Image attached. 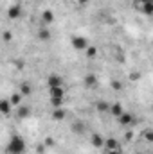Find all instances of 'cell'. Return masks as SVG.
<instances>
[{"label":"cell","mask_w":153,"mask_h":154,"mask_svg":"<svg viewBox=\"0 0 153 154\" xmlns=\"http://www.w3.org/2000/svg\"><path fill=\"white\" fill-rule=\"evenodd\" d=\"M5 152L7 154H24L25 152V142H24V138L18 136V134L11 136V140H9V143L5 147Z\"/></svg>","instance_id":"6da1fadb"},{"label":"cell","mask_w":153,"mask_h":154,"mask_svg":"<svg viewBox=\"0 0 153 154\" xmlns=\"http://www.w3.org/2000/svg\"><path fill=\"white\" fill-rule=\"evenodd\" d=\"M133 7L139 13H142L144 16H151L153 14V0H135Z\"/></svg>","instance_id":"7a4b0ae2"},{"label":"cell","mask_w":153,"mask_h":154,"mask_svg":"<svg viewBox=\"0 0 153 154\" xmlns=\"http://www.w3.org/2000/svg\"><path fill=\"white\" fill-rule=\"evenodd\" d=\"M70 43H72V48L77 50V52H85V50L90 47L88 39L85 38V36H79V34H74V36L70 38Z\"/></svg>","instance_id":"3957f363"},{"label":"cell","mask_w":153,"mask_h":154,"mask_svg":"<svg viewBox=\"0 0 153 154\" xmlns=\"http://www.w3.org/2000/svg\"><path fill=\"white\" fill-rule=\"evenodd\" d=\"M105 138L99 134V133H94L92 136H90V143H92V147H96V149H105Z\"/></svg>","instance_id":"277c9868"},{"label":"cell","mask_w":153,"mask_h":154,"mask_svg":"<svg viewBox=\"0 0 153 154\" xmlns=\"http://www.w3.org/2000/svg\"><path fill=\"white\" fill-rule=\"evenodd\" d=\"M47 84L49 88H58V86H63V77L58 75V74H50L47 77Z\"/></svg>","instance_id":"5b68a950"},{"label":"cell","mask_w":153,"mask_h":154,"mask_svg":"<svg viewBox=\"0 0 153 154\" xmlns=\"http://www.w3.org/2000/svg\"><path fill=\"white\" fill-rule=\"evenodd\" d=\"M7 16H9V20H18L20 16H22V5H11L9 9H7Z\"/></svg>","instance_id":"8992f818"},{"label":"cell","mask_w":153,"mask_h":154,"mask_svg":"<svg viewBox=\"0 0 153 154\" xmlns=\"http://www.w3.org/2000/svg\"><path fill=\"white\" fill-rule=\"evenodd\" d=\"M70 131H72L74 134H85V133H86V125H85L81 120H74L72 125H70Z\"/></svg>","instance_id":"52a82bcc"},{"label":"cell","mask_w":153,"mask_h":154,"mask_svg":"<svg viewBox=\"0 0 153 154\" xmlns=\"http://www.w3.org/2000/svg\"><path fill=\"white\" fill-rule=\"evenodd\" d=\"M105 149L106 151H121V142L115 140V138H108L105 142Z\"/></svg>","instance_id":"ba28073f"},{"label":"cell","mask_w":153,"mask_h":154,"mask_svg":"<svg viewBox=\"0 0 153 154\" xmlns=\"http://www.w3.org/2000/svg\"><path fill=\"white\" fill-rule=\"evenodd\" d=\"M16 116H18V118H27V116H31V108H29V106H24V104L16 106Z\"/></svg>","instance_id":"9c48e42d"},{"label":"cell","mask_w":153,"mask_h":154,"mask_svg":"<svg viewBox=\"0 0 153 154\" xmlns=\"http://www.w3.org/2000/svg\"><path fill=\"white\" fill-rule=\"evenodd\" d=\"M83 84H85L86 88H94V86L97 84V77L94 75V74H86L85 79H83Z\"/></svg>","instance_id":"30bf717a"},{"label":"cell","mask_w":153,"mask_h":154,"mask_svg":"<svg viewBox=\"0 0 153 154\" xmlns=\"http://www.w3.org/2000/svg\"><path fill=\"white\" fill-rule=\"evenodd\" d=\"M11 108H13L11 100H7V99H2V100H0V111H2L4 115H9V113H11Z\"/></svg>","instance_id":"8fae6325"},{"label":"cell","mask_w":153,"mask_h":154,"mask_svg":"<svg viewBox=\"0 0 153 154\" xmlns=\"http://www.w3.org/2000/svg\"><path fill=\"white\" fill-rule=\"evenodd\" d=\"M117 120H119V124H121V125H130V124L133 122V115H132V113H122Z\"/></svg>","instance_id":"7c38bea8"},{"label":"cell","mask_w":153,"mask_h":154,"mask_svg":"<svg viewBox=\"0 0 153 154\" xmlns=\"http://www.w3.org/2000/svg\"><path fill=\"white\" fill-rule=\"evenodd\" d=\"M65 116H67V113H65V109H63V108H58V109H54V111H52V120H56V122L65 120Z\"/></svg>","instance_id":"4fadbf2b"},{"label":"cell","mask_w":153,"mask_h":154,"mask_svg":"<svg viewBox=\"0 0 153 154\" xmlns=\"http://www.w3.org/2000/svg\"><path fill=\"white\" fill-rule=\"evenodd\" d=\"M110 113H112L115 118H119V116L124 113V111H122V106H121L119 102H115V104H110Z\"/></svg>","instance_id":"5bb4252c"},{"label":"cell","mask_w":153,"mask_h":154,"mask_svg":"<svg viewBox=\"0 0 153 154\" xmlns=\"http://www.w3.org/2000/svg\"><path fill=\"white\" fill-rule=\"evenodd\" d=\"M41 22H43V23H52V22H54V13L49 11V9H45V11L41 13Z\"/></svg>","instance_id":"9a60e30c"},{"label":"cell","mask_w":153,"mask_h":154,"mask_svg":"<svg viewBox=\"0 0 153 154\" xmlns=\"http://www.w3.org/2000/svg\"><path fill=\"white\" fill-rule=\"evenodd\" d=\"M50 90V97H65V90H63V86H58V88H49Z\"/></svg>","instance_id":"2e32d148"},{"label":"cell","mask_w":153,"mask_h":154,"mask_svg":"<svg viewBox=\"0 0 153 154\" xmlns=\"http://www.w3.org/2000/svg\"><path fill=\"white\" fill-rule=\"evenodd\" d=\"M96 109H97L99 113H105V111H110V104H108L106 100H99V102L96 104Z\"/></svg>","instance_id":"e0dca14e"},{"label":"cell","mask_w":153,"mask_h":154,"mask_svg":"<svg viewBox=\"0 0 153 154\" xmlns=\"http://www.w3.org/2000/svg\"><path fill=\"white\" fill-rule=\"evenodd\" d=\"M20 93H22L24 97H27V95H31V93H33V86H31L29 82H24V84L20 86Z\"/></svg>","instance_id":"ac0fdd59"},{"label":"cell","mask_w":153,"mask_h":154,"mask_svg":"<svg viewBox=\"0 0 153 154\" xmlns=\"http://www.w3.org/2000/svg\"><path fill=\"white\" fill-rule=\"evenodd\" d=\"M22 97H24L22 93H13L9 100H11V104H13V106H20V104H22Z\"/></svg>","instance_id":"d6986e66"},{"label":"cell","mask_w":153,"mask_h":154,"mask_svg":"<svg viewBox=\"0 0 153 154\" xmlns=\"http://www.w3.org/2000/svg\"><path fill=\"white\" fill-rule=\"evenodd\" d=\"M50 104H52L54 109H58V108L63 106V99H61V97H50Z\"/></svg>","instance_id":"ffe728a7"},{"label":"cell","mask_w":153,"mask_h":154,"mask_svg":"<svg viewBox=\"0 0 153 154\" xmlns=\"http://www.w3.org/2000/svg\"><path fill=\"white\" fill-rule=\"evenodd\" d=\"M85 54H86V57H96V54H97V48H96L94 45H90V47L85 50Z\"/></svg>","instance_id":"44dd1931"},{"label":"cell","mask_w":153,"mask_h":154,"mask_svg":"<svg viewBox=\"0 0 153 154\" xmlns=\"http://www.w3.org/2000/svg\"><path fill=\"white\" fill-rule=\"evenodd\" d=\"M38 38H40V39H43V41H47V39L50 38V32H49L47 29H40V32H38Z\"/></svg>","instance_id":"7402d4cb"},{"label":"cell","mask_w":153,"mask_h":154,"mask_svg":"<svg viewBox=\"0 0 153 154\" xmlns=\"http://www.w3.org/2000/svg\"><path fill=\"white\" fill-rule=\"evenodd\" d=\"M144 138H146L148 142H153V129H146V131H144Z\"/></svg>","instance_id":"603a6c76"},{"label":"cell","mask_w":153,"mask_h":154,"mask_svg":"<svg viewBox=\"0 0 153 154\" xmlns=\"http://www.w3.org/2000/svg\"><path fill=\"white\" fill-rule=\"evenodd\" d=\"M76 2H77V5H81V7H83V5H86L90 0H76Z\"/></svg>","instance_id":"cb8c5ba5"},{"label":"cell","mask_w":153,"mask_h":154,"mask_svg":"<svg viewBox=\"0 0 153 154\" xmlns=\"http://www.w3.org/2000/svg\"><path fill=\"white\" fill-rule=\"evenodd\" d=\"M4 39H5V41H9V39H11V32H9V31H5V32H4Z\"/></svg>","instance_id":"d4e9b609"},{"label":"cell","mask_w":153,"mask_h":154,"mask_svg":"<svg viewBox=\"0 0 153 154\" xmlns=\"http://www.w3.org/2000/svg\"><path fill=\"white\" fill-rule=\"evenodd\" d=\"M112 86H114L115 90H121V88H122V86H121V82H117V81H114V82H112Z\"/></svg>","instance_id":"484cf974"},{"label":"cell","mask_w":153,"mask_h":154,"mask_svg":"<svg viewBox=\"0 0 153 154\" xmlns=\"http://www.w3.org/2000/svg\"><path fill=\"white\" fill-rule=\"evenodd\" d=\"M130 77H132V81H137V79H139V74H132Z\"/></svg>","instance_id":"4316f807"},{"label":"cell","mask_w":153,"mask_h":154,"mask_svg":"<svg viewBox=\"0 0 153 154\" xmlns=\"http://www.w3.org/2000/svg\"><path fill=\"white\" fill-rule=\"evenodd\" d=\"M126 138H128V140H132V138H133V133H132V131H130V133H126Z\"/></svg>","instance_id":"83f0119b"},{"label":"cell","mask_w":153,"mask_h":154,"mask_svg":"<svg viewBox=\"0 0 153 154\" xmlns=\"http://www.w3.org/2000/svg\"><path fill=\"white\" fill-rule=\"evenodd\" d=\"M106 154H121V151H106Z\"/></svg>","instance_id":"f1b7e54d"},{"label":"cell","mask_w":153,"mask_h":154,"mask_svg":"<svg viewBox=\"0 0 153 154\" xmlns=\"http://www.w3.org/2000/svg\"><path fill=\"white\" fill-rule=\"evenodd\" d=\"M151 109H153V102H151Z\"/></svg>","instance_id":"f546056e"}]
</instances>
